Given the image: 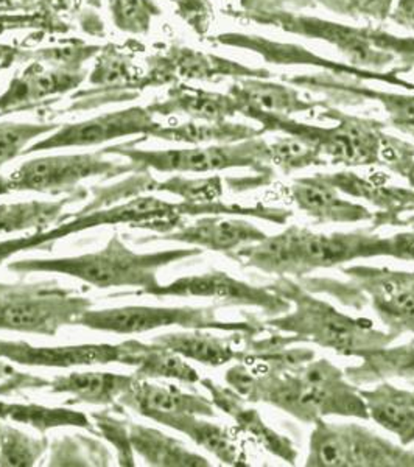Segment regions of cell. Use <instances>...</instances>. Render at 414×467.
I'll return each instance as SVG.
<instances>
[{
    "label": "cell",
    "mask_w": 414,
    "mask_h": 467,
    "mask_svg": "<svg viewBox=\"0 0 414 467\" xmlns=\"http://www.w3.org/2000/svg\"><path fill=\"white\" fill-rule=\"evenodd\" d=\"M101 47L85 43H70L59 47L39 48L36 52H27L26 59L64 67V69H85L89 59L100 54Z\"/></svg>",
    "instance_id": "cell-46"
},
{
    "label": "cell",
    "mask_w": 414,
    "mask_h": 467,
    "mask_svg": "<svg viewBox=\"0 0 414 467\" xmlns=\"http://www.w3.org/2000/svg\"><path fill=\"white\" fill-rule=\"evenodd\" d=\"M346 197L365 200L378 209L371 222V228L382 226H413L414 189L411 187L388 186L385 182L367 180L356 171L316 173Z\"/></svg>",
    "instance_id": "cell-20"
},
{
    "label": "cell",
    "mask_w": 414,
    "mask_h": 467,
    "mask_svg": "<svg viewBox=\"0 0 414 467\" xmlns=\"http://www.w3.org/2000/svg\"><path fill=\"white\" fill-rule=\"evenodd\" d=\"M123 365L133 367L136 369L134 376L139 379H171L187 385H195L202 380L197 369L182 357L153 341H125Z\"/></svg>",
    "instance_id": "cell-35"
},
{
    "label": "cell",
    "mask_w": 414,
    "mask_h": 467,
    "mask_svg": "<svg viewBox=\"0 0 414 467\" xmlns=\"http://www.w3.org/2000/svg\"><path fill=\"white\" fill-rule=\"evenodd\" d=\"M149 69L134 85L139 96L147 88L175 85L181 80L220 81L223 78H268L270 70L251 67L218 55L204 54L184 46H171L147 59Z\"/></svg>",
    "instance_id": "cell-14"
},
{
    "label": "cell",
    "mask_w": 414,
    "mask_h": 467,
    "mask_svg": "<svg viewBox=\"0 0 414 467\" xmlns=\"http://www.w3.org/2000/svg\"><path fill=\"white\" fill-rule=\"evenodd\" d=\"M147 109L153 116L182 114L191 117V120L211 123L228 122L229 119L240 114L239 103L228 92H211L184 83L171 85L164 100L153 101Z\"/></svg>",
    "instance_id": "cell-29"
},
{
    "label": "cell",
    "mask_w": 414,
    "mask_h": 467,
    "mask_svg": "<svg viewBox=\"0 0 414 467\" xmlns=\"http://www.w3.org/2000/svg\"><path fill=\"white\" fill-rule=\"evenodd\" d=\"M220 304L204 307H149V306H127V307L88 310L77 319L75 326L86 329L111 332V334H144L150 330L178 326L182 329L217 330V332H242L262 335L268 332L264 319L257 315L242 312V321H224L217 317Z\"/></svg>",
    "instance_id": "cell-10"
},
{
    "label": "cell",
    "mask_w": 414,
    "mask_h": 467,
    "mask_svg": "<svg viewBox=\"0 0 414 467\" xmlns=\"http://www.w3.org/2000/svg\"><path fill=\"white\" fill-rule=\"evenodd\" d=\"M147 136L134 138L122 144L101 149L105 156H119L138 167V171L160 173H215L231 169H250L270 184L274 171L271 169L270 149L265 139H246L233 144L193 145L191 149L140 150L139 144L149 140Z\"/></svg>",
    "instance_id": "cell-7"
},
{
    "label": "cell",
    "mask_w": 414,
    "mask_h": 467,
    "mask_svg": "<svg viewBox=\"0 0 414 467\" xmlns=\"http://www.w3.org/2000/svg\"><path fill=\"white\" fill-rule=\"evenodd\" d=\"M243 335L242 332H233L229 337H218L211 330L187 329L186 332L160 334L151 341L164 346L186 360L220 368L231 361H243V349L237 348L242 345Z\"/></svg>",
    "instance_id": "cell-30"
},
{
    "label": "cell",
    "mask_w": 414,
    "mask_h": 467,
    "mask_svg": "<svg viewBox=\"0 0 414 467\" xmlns=\"http://www.w3.org/2000/svg\"><path fill=\"white\" fill-rule=\"evenodd\" d=\"M47 451L46 436L35 438L0 420V466H35Z\"/></svg>",
    "instance_id": "cell-41"
},
{
    "label": "cell",
    "mask_w": 414,
    "mask_h": 467,
    "mask_svg": "<svg viewBox=\"0 0 414 467\" xmlns=\"http://www.w3.org/2000/svg\"><path fill=\"white\" fill-rule=\"evenodd\" d=\"M140 77L142 74L127 54L114 46L101 47L96 67L88 77L89 85L94 88L75 94L74 99L78 101L69 109H90L107 103L133 100L136 99L134 85Z\"/></svg>",
    "instance_id": "cell-25"
},
{
    "label": "cell",
    "mask_w": 414,
    "mask_h": 467,
    "mask_svg": "<svg viewBox=\"0 0 414 467\" xmlns=\"http://www.w3.org/2000/svg\"><path fill=\"white\" fill-rule=\"evenodd\" d=\"M109 13L120 32L145 35L151 19L160 16V8L154 0H109Z\"/></svg>",
    "instance_id": "cell-45"
},
{
    "label": "cell",
    "mask_w": 414,
    "mask_h": 467,
    "mask_svg": "<svg viewBox=\"0 0 414 467\" xmlns=\"http://www.w3.org/2000/svg\"><path fill=\"white\" fill-rule=\"evenodd\" d=\"M111 462L108 447L90 436L61 435L48 444V466H109Z\"/></svg>",
    "instance_id": "cell-40"
},
{
    "label": "cell",
    "mask_w": 414,
    "mask_h": 467,
    "mask_svg": "<svg viewBox=\"0 0 414 467\" xmlns=\"http://www.w3.org/2000/svg\"><path fill=\"white\" fill-rule=\"evenodd\" d=\"M128 438L145 464L158 467H209L211 462L162 431L128 420Z\"/></svg>",
    "instance_id": "cell-34"
},
{
    "label": "cell",
    "mask_w": 414,
    "mask_h": 467,
    "mask_svg": "<svg viewBox=\"0 0 414 467\" xmlns=\"http://www.w3.org/2000/svg\"><path fill=\"white\" fill-rule=\"evenodd\" d=\"M228 94L239 103L240 111L251 108L288 117L316 111L329 105V101L304 99L295 86L273 83L266 78H237Z\"/></svg>",
    "instance_id": "cell-32"
},
{
    "label": "cell",
    "mask_w": 414,
    "mask_h": 467,
    "mask_svg": "<svg viewBox=\"0 0 414 467\" xmlns=\"http://www.w3.org/2000/svg\"><path fill=\"white\" fill-rule=\"evenodd\" d=\"M186 217H189V202H169L156 197L131 198L125 204L97 209L88 213H64L63 222L57 228L28 234L17 239L0 240V265L24 251H50L58 240L88 229L107 224H128L129 228H134L136 224L154 222L149 231L154 235H164L181 228Z\"/></svg>",
    "instance_id": "cell-8"
},
{
    "label": "cell",
    "mask_w": 414,
    "mask_h": 467,
    "mask_svg": "<svg viewBox=\"0 0 414 467\" xmlns=\"http://www.w3.org/2000/svg\"><path fill=\"white\" fill-rule=\"evenodd\" d=\"M361 398L367 404L369 420L398 436L405 447L414 442V389L396 387L388 380L376 387L360 388Z\"/></svg>",
    "instance_id": "cell-31"
},
{
    "label": "cell",
    "mask_w": 414,
    "mask_h": 467,
    "mask_svg": "<svg viewBox=\"0 0 414 467\" xmlns=\"http://www.w3.org/2000/svg\"><path fill=\"white\" fill-rule=\"evenodd\" d=\"M138 173L133 162L108 160L101 151L57 154L26 161L17 169L0 175V197L11 192H36L46 195H70L89 178L111 180L116 176Z\"/></svg>",
    "instance_id": "cell-12"
},
{
    "label": "cell",
    "mask_w": 414,
    "mask_h": 467,
    "mask_svg": "<svg viewBox=\"0 0 414 467\" xmlns=\"http://www.w3.org/2000/svg\"><path fill=\"white\" fill-rule=\"evenodd\" d=\"M358 365L343 369L349 382L357 387L400 379L414 387V338L404 345L385 346L380 349L365 350L357 354Z\"/></svg>",
    "instance_id": "cell-33"
},
{
    "label": "cell",
    "mask_w": 414,
    "mask_h": 467,
    "mask_svg": "<svg viewBox=\"0 0 414 467\" xmlns=\"http://www.w3.org/2000/svg\"><path fill=\"white\" fill-rule=\"evenodd\" d=\"M160 123L154 119L147 107H131L120 111L107 112L92 117L85 122L59 125L54 133L44 136L35 144L28 145L22 156L57 149H78V147H96L111 140L129 136H147L151 138Z\"/></svg>",
    "instance_id": "cell-15"
},
{
    "label": "cell",
    "mask_w": 414,
    "mask_h": 467,
    "mask_svg": "<svg viewBox=\"0 0 414 467\" xmlns=\"http://www.w3.org/2000/svg\"><path fill=\"white\" fill-rule=\"evenodd\" d=\"M299 244L304 276L315 271L340 268L346 262L385 257V237L371 226L330 234L301 228Z\"/></svg>",
    "instance_id": "cell-19"
},
{
    "label": "cell",
    "mask_w": 414,
    "mask_h": 467,
    "mask_svg": "<svg viewBox=\"0 0 414 467\" xmlns=\"http://www.w3.org/2000/svg\"><path fill=\"white\" fill-rule=\"evenodd\" d=\"M0 358L35 368H59L69 369L75 367L109 365L125 361V341L119 345H69L33 346L27 341L2 340L0 338Z\"/></svg>",
    "instance_id": "cell-22"
},
{
    "label": "cell",
    "mask_w": 414,
    "mask_h": 467,
    "mask_svg": "<svg viewBox=\"0 0 414 467\" xmlns=\"http://www.w3.org/2000/svg\"><path fill=\"white\" fill-rule=\"evenodd\" d=\"M88 189L80 187L75 193L55 202H6L0 204V234L26 233L35 231L43 233L47 231L52 224L63 222L64 207L83 202L88 198Z\"/></svg>",
    "instance_id": "cell-37"
},
{
    "label": "cell",
    "mask_w": 414,
    "mask_h": 467,
    "mask_svg": "<svg viewBox=\"0 0 414 467\" xmlns=\"http://www.w3.org/2000/svg\"><path fill=\"white\" fill-rule=\"evenodd\" d=\"M125 410L153 420L160 414L191 413L215 418L212 400L198 393H186L175 385H158L147 379H134L127 391L119 398L114 413Z\"/></svg>",
    "instance_id": "cell-24"
},
{
    "label": "cell",
    "mask_w": 414,
    "mask_h": 467,
    "mask_svg": "<svg viewBox=\"0 0 414 467\" xmlns=\"http://www.w3.org/2000/svg\"><path fill=\"white\" fill-rule=\"evenodd\" d=\"M15 371H16V369L11 367L10 363H6V360L0 358V383L10 378L11 374Z\"/></svg>",
    "instance_id": "cell-54"
},
{
    "label": "cell",
    "mask_w": 414,
    "mask_h": 467,
    "mask_svg": "<svg viewBox=\"0 0 414 467\" xmlns=\"http://www.w3.org/2000/svg\"><path fill=\"white\" fill-rule=\"evenodd\" d=\"M262 136L259 128L244 125V123L233 122H191L180 123L173 127H160L154 131L151 138L169 140V142H180L189 145H212V144H233L246 139L259 138Z\"/></svg>",
    "instance_id": "cell-38"
},
{
    "label": "cell",
    "mask_w": 414,
    "mask_h": 467,
    "mask_svg": "<svg viewBox=\"0 0 414 467\" xmlns=\"http://www.w3.org/2000/svg\"><path fill=\"white\" fill-rule=\"evenodd\" d=\"M224 380L248 402L271 405L303 424L314 425L327 416L369 420L358 387L327 358H314L290 371H270L239 361L229 368Z\"/></svg>",
    "instance_id": "cell-1"
},
{
    "label": "cell",
    "mask_w": 414,
    "mask_h": 467,
    "mask_svg": "<svg viewBox=\"0 0 414 467\" xmlns=\"http://www.w3.org/2000/svg\"><path fill=\"white\" fill-rule=\"evenodd\" d=\"M385 257L414 262V229L385 237Z\"/></svg>",
    "instance_id": "cell-50"
},
{
    "label": "cell",
    "mask_w": 414,
    "mask_h": 467,
    "mask_svg": "<svg viewBox=\"0 0 414 467\" xmlns=\"http://www.w3.org/2000/svg\"><path fill=\"white\" fill-rule=\"evenodd\" d=\"M0 420L17 424L30 425L39 433H46L59 427H75L81 431H89L94 436L97 433L96 424L90 422L89 416L81 411L64 409V407H44L37 404H17L6 402L0 399Z\"/></svg>",
    "instance_id": "cell-39"
},
{
    "label": "cell",
    "mask_w": 414,
    "mask_h": 467,
    "mask_svg": "<svg viewBox=\"0 0 414 467\" xmlns=\"http://www.w3.org/2000/svg\"><path fill=\"white\" fill-rule=\"evenodd\" d=\"M200 383L211 396L213 407L228 414L240 431L250 435L266 451H270L271 455L281 458L282 462L292 466L296 464L297 451L292 440L266 424L259 410L250 407V402L246 399L242 398L233 388L213 382L212 379H202Z\"/></svg>",
    "instance_id": "cell-26"
},
{
    "label": "cell",
    "mask_w": 414,
    "mask_h": 467,
    "mask_svg": "<svg viewBox=\"0 0 414 467\" xmlns=\"http://www.w3.org/2000/svg\"><path fill=\"white\" fill-rule=\"evenodd\" d=\"M388 21L414 33V0H396Z\"/></svg>",
    "instance_id": "cell-51"
},
{
    "label": "cell",
    "mask_w": 414,
    "mask_h": 467,
    "mask_svg": "<svg viewBox=\"0 0 414 467\" xmlns=\"http://www.w3.org/2000/svg\"><path fill=\"white\" fill-rule=\"evenodd\" d=\"M383 167L404 178L409 187L414 189V145L404 139L385 133L382 151H380Z\"/></svg>",
    "instance_id": "cell-49"
},
{
    "label": "cell",
    "mask_w": 414,
    "mask_h": 467,
    "mask_svg": "<svg viewBox=\"0 0 414 467\" xmlns=\"http://www.w3.org/2000/svg\"><path fill=\"white\" fill-rule=\"evenodd\" d=\"M307 467H414V451L360 424L318 420L308 441Z\"/></svg>",
    "instance_id": "cell-11"
},
{
    "label": "cell",
    "mask_w": 414,
    "mask_h": 467,
    "mask_svg": "<svg viewBox=\"0 0 414 467\" xmlns=\"http://www.w3.org/2000/svg\"><path fill=\"white\" fill-rule=\"evenodd\" d=\"M111 413V409L103 410L98 413L92 411L89 418L94 420L98 436H103L105 440L109 441L118 451L119 466H136L133 447L129 444V438H128V420H118Z\"/></svg>",
    "instance_id": "cell-47"
},
{
    "label": "cell",
    "mask_w": 414,
    "mask_h": 467,
    "mask_svg": "<svg viewBox=\"0 0 414 467\" xmlns=\"http://www.w3.org/2000/svg\"><path fill=\"white\" fill-rule=\"evenodd\" d=\"M288 85L304 88L325 96L327 100L346 107L376 101L388 114L389 127L414 138V94H400L378 89L356 78H343L334 74H304L285 78Z\"/></svg>",
    "instance_id": "cell-18"
},
{
    "label": "cell",
    "mask_w": 414,
    "mask_h": 467,
    "mask_svg": "<svg viewBox=\"0 0 414 467\" xmlns=\"http://www.w3.org/2000/svg\"><path fill=\"white\" fill-rule=\"evenodd\" d=\"M268 149L270 164L274 165L284 175H292L295 171H301L308 167L329 164L314 145L288 134H282L274 142H268Z\"/></svg>",
    "instance_id": "cell-42"
},
{
    "label": "cell",
    "mask_w": 414,
    "mask_h": 467,
    "mask_svg": "<svg viewBox=\"0 0 414 467\" xmlns=\"http://www.w3.org/2000/svg\"><path fill=\"white\" fill-rule=\"evenodd\" d=\"M340 271L345 281L325 276L296 281L308 292L334 297L345 307H371L394 340L400 335H414V271L376 265L340 266Z\"/></svg>",
    "instance_id": "cell-5"
},
{
    "label": "cell",
    "mask_w": 414,
    "mask_h": 467,
    "mask_svg": "<svg viewBox=\"0 0 414 467\" xmlns=\"http://www.w3.org/2000/svg\"><path fill=\"white\" fill-rule=\"evenodd\" d=\"M268 288L287 299L293 308L287 314L264 319V324L281 334L295 335L301 343H312L338 356L356 358L360 352L380 349L396 341L387 330L378 329L372 319L340 312L293 277H277Z\"/></svg>",
    "instance_id": "cell-2"
},
{
    "label": "cell",
    "mask_w": 414,
    "mask_h": 467,
    "mask_svg": "<svg viewBox=\"0 0 414 467\" xmlns=\"http://www.w3.org/2000/svg\"><path fill=\"white\" fill-rule=\"evenodd\" d=\"M202 248L134 253L114 234L103 250L59 259H22L10 262L8 270L16 275L57 273L77 277L92 287H134L138 290L160 285L158 273L175 262L202 254Z\"/></svg>",
    "instance_id": "cell-4"
},
{
    "label": "cell",
    "mask_w": 414,
    "mask_h": 467,
    "mask_svg": "<svg viewBox=\"0 0 414 467\" xmlns=\"http://www.w3.org/2000/svg\"><path fill=\"white\" fill-rule=\"evenodd\" d=\"M288 193L293 202L319 224L365 223L374 220V213L367 206L346 200L341 192L318 175L293 180Z\"/></svg>",
    "instance_id": "cell-27"
},
{
    "label": "cell",
    "mask_w": 414,
    "mask_h": 467,
    "mask_svg": "<svg viewBox=\"0 0 414 467\" xmlns=\"http://www.w3.org/2000/svg\"><path fill=\"white\" fill-rule=\"evenodd\" d=\"M150 192L171 193L187 202H212L223 197L224 180L218 175L197 180L175 175L164 181H151Z\"/></svg>",
    "instance_id": "cell-43"
},
{
    "label": "cell",
    "mask_w": 414,
    "mask_h": 467,
    "mask_svg": "<svg viewBox=\"0 0 414 467\" xmlns=\"http://www.w3.org/2000/svg\"><path fill=\"white\" fill-rule=\"evenodd\" d=\"M299 240L301 226L292 224L276 235H266L261 242L244 244L224 255L243 268H254L271 276L299 279L304 276Z\"/></svg>",
    "instance_id": "cell-28"
},
{
    "label": "cell",
    "mask_w": 414,
    "mask_h": 467,
    "mask_svg": "<svg viewBox=\"0 0 414 467\" xmlns=\"http://www.w3.org/2000/svg\"><path fill=\"white\" fill-rule=\"evenodd\" d=\"M57 123L0 122V169L22 156L30 142L58 130Z\"/></svg>",
    "instance_id": "cell-44"
},
{
    "label": "cell",
    "mask_w": 414,
    "mask_h": 467,
    "mask_svg": "<svg viewBox=\"0 0 414 467\" xmlns=\"http://www.w3.org/2000/svg\"><path fill=\"white\" fill-rule=\"evenodd\" d=\"M268 234L243 218H224L223 215H204L191 224H182L181 228L164 234L150 235L134 240L138 244L150 242H178L191 244L202 250L217 251L228 254L239 250L244 244H255L265 239Z\"/></svg>",
    "instance_id": "cell-23"
},
{
    "label": "cell",
    "mask_w": 414,
    "mask_h": 467,
    "mask_svg": "<svg viewBox=\"0 0 414 467\" xmlns=\"http://www.w3.org/2000/svg\"><path fill=\"white\" fill-rule=\"evenodd\" d=\"M24 58V52L13 46L0 44V72L11 67V64L17 63L19 59Z\"/></svg>",
    "instance_id": "cell-52"
},
{
    "label": "cell",
    "mask_w": 414,
    "mask_h": 467,
    "mask_svg": "<svg viewBox=\"0 0 414 467\" xmlns=\"http://www.w3.org/2000/svg\"><path fill=\"white\" fill-rule=\"evenodd\" d=\"M213 43L224 46V47L243 48V50L259 55L265 63L277 64V66L301 64V66L316 67L323 72L343 77V78H356V80L398 86L409 92H414L413 81L407 80L404 78V75L398 74V72L380 74V72L358 69L351 64L336 63V61L325 58V57H319L299 44L282 43V41H273V39L259 36V35L240 32L222 33L215 36Z\"/></svg>",
    "instance_id": "cell-16"
},
{
    "label": "cell",
    "mask_w": 414,
    "mask_h": 467,
    "mask_svg": "<svg viewBox=\"0 0 414 467\" xmlns=\"http://www.w3.org/2000/svg\"><path fill=\"white\" fill-rule=\"evenodd\" d=\"M153 420L191 438L197 446L211 451L223 464L246 466L243 453L228 431L222 425L204 420V416L191 413L160 414Z\"/></svg>",
    "instance_id": "cell-36"
},
{
    "label": "cell",
    "mask_w": 414,
    "mask_h": 467,
    "mask_svg": "<svg viewBox=\"0 0 414 467\" xmlns=\"http://www.w3.org/2000/svg\"><path fill=\"white\" fill-rule=\"evenodd\" d=\"M340 16L352 19H372V21L387 22L393 10L396 0H315Z\"/></svg>",
    "instance_id": "cell-48"
},
{
    "label": "cell",
    "mask_w": 414,
    "mask_h": 467,
    "mask_svg": "<svg viewBox=\"0 0 414 467\" xmlns=\"http://www.w3.org/2000/svg\"><path fill=\"white\" fill-rule=\"evenodd\" d=\"M240 21L254 22L279 28L296 36L329 44L345 57L346 63L369 72H414V37H402L383 28L357 27L305 13H262L239 16Z\"/></svg>",
    "instance_id": "cell-3"
},
{
    "label": "cell",
    "mask_w": 414,
    "mask_h": 467,
    "mask_svg": "<svg viewBox=\"0 0 414 467\" xmlns=\"http://www.w3.org/2000/svg\"><path fill=\"white\" fill-rule=\"evenodd\" d=\"M240 116L259 123L262 136L268 133L288 134L305 140L307 144L314 145L329 164L346 167L382 165L380 151L387 123L376 119L346 114L330 103L321 108L318 119L334 122L332 127L308 125L293 117L251 108L242 109Z\"/></svg>",
    "instance_id": "cell-6"
},
{
    "label": "cell",
    "mask_w": 414,
    "mask_h": 467,
    "mask_svg": "<svg viewBox=\"0 0 414 467\" xmlns=\"http://www.w3.org/2000/svg\"><path fill=\"white\" fill-rule=\"evenodd\" d=\"M86 78L88 69H64L32 61L0 96V117L35 109L47 103L48 99L80 88Z\"/></svg>",
    "instance_id": "cell-21"
},
{
    "label": "cell",
    "mask_w": 414,
    "mask_h": 467,
    "mask_svg": "<svg viewBox=\"0 0 414 467\" xmlns=\"http://www.w3.org/2000/svg\"><path fill=\"white\" fill-rule=\"evenodd\" d=\"M94 303L58 281L0 282V330L54 337Z\"/></svg>",
    "instance_id": "cell-9"
},
{
    "label": "cell",
    "mask_w": 414,
    "mask_h": 467,
    "mask_svg": "<svg viewBox=\"0 0 414 467\" xmlns=\"http://www.w3.org/2000/svg\"><path fill=\"white\" fill-rule=\"evenodd\" d=\"M136 376L116 372L74 371L52 379L39 378L30 372L15 371L0 383V396H11L22 389H44L50 394H67L66 405L89 404L109 407L114 413L118 400Z\"/></svg>",
    "instance_id": "cell-17"
},
{
    "label": "cell",
    "mask_w": 414,
    "mask_h": 467,
    "mask_svg": "<svg viewBox=\"0 0 414 467\" xmlns=\"http://www.w3.org/2000/svg\"><path fill=\"white\" fill-rule=\"evenodd\" d=\"M0 4L10 8H30L35 4V0H0Z\"/></svg>",
    "instance_id": "cell-53"
},
{
    "label": "cell",
    "mask_w": 414,
    "mask_h": 467,
    "mask_svg": "<svg viewBox=\"0 0 414 467\" xmlns=\"http://www.w3.org/2000/svg\"><path fill=\"white\" fill-rule=\"evenodd\" d=\"M154 296V297H209L222 307L261 308L266 318L287 314L292 304L277 293L265 287L251 285L228 273L211 270L204 275L180 277L171 284H160L149 290L112 293L109 297Z\"/></svg>",
    "instance_id": "cell-13"
}]
</instances>
